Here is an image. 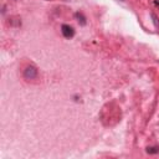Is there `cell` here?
Instances as JSON below:
<instances>
[{"mask_svg":"<svg viewBox=\"0 0 159 159\" xmlns=\"http://www.w3.org/2000/svg\"><path fill=\"white\" fill-rule=\"evenodd\" d=\"M61 33H62V35L65 36L66 39H71V38L75 36V30H74V27L70 26V25H67V24H63V25L61 26Z\"/></svg>","mask_w":159,"mask_h":159,"instance_id":"2","label":"cell"},{"mask_svg":"<svg viewBox=\"0 0 159 159\" xmlns=\"http://www.w3.org/2000/svg\"><path fill=\"white\" fill-rule=\"evenodd\" d=\"M152 19H153V22H154V26L155 29H159V21H158V18L154 13H152Z\"/></svg>","mask_w":159,"mask_h":159,"instance_id":"5","label":"cell"},{"mask_svg":"<svg viewBox=\"0 0 159 159\" xmlns=\"http://www.w3.org/2000/svg\"><path fill=\"white\" fill-rule=\"evenodd\" d=\"M121 2H124V0H121Z\"/></svg>","mask_w":159,"mask_h":159,"instance_id":"7","label":"cell"},{"mask_svg":"<svg viewBox=\"0 0 159 159\" xmlns=\"http://www.w3.org/2000/svg\"><path fill=\"white\" fill-rule=\"evenodd\" d=\"M158 152H159V148L158 147H148L147 148V153H149V154H155Z\"/></svg>","mask_w":159,"mask_h":159,"instance_id":"4","label":"cell"},{"mask_svg":"<svg viewBox=\"0 0 159 159\" xmlns=\"http://www.w3.org/2000/svg\"><path fill=\"white\" fill-rule=\"evenodd\" d=\"M36 76H38V69L33 65L27 66L24 70V77L27 80H34V78H36Z\"/></svg>","mask_w":159,"mask_h":159,"instance_id":"1","label":"cell"},{"mask_svg":"<svg viewBox=\"0 0 159 159\" xmlns=\"http://www.w3.org/2000/svg\"><path fill=\"white\" fill-rule=\"evenodd\" d=\"M75 18L78 20V22H80L81 25H86V18H85V15H83L82 13H76V14H75Z\"/></svg>","mask_w":159,"mask_h":159,"instance_id":"3","label":"cell"},{"mask_svg":"<svg viewBox=\"0 0 159 159\" xmlns=\"http://www.w3.org/2000/svg\"><path fill=\"white\" fill-rule=\"evenodd\" d=\"M153 3H154V5H157V6L159 8V2H157V0H154V2H153Z\"/></svg>","mask_w":159,"mask_h":159,"instance_id":"6","label":"cell"}]
</instances>
